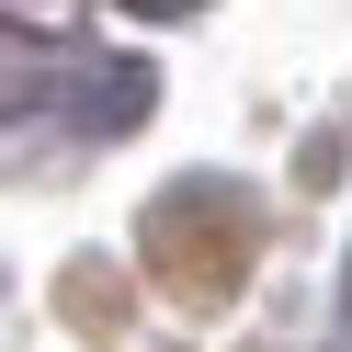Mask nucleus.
I'll use <instances>...</instances> for the list:
<instances>
[{
	"label": "nucleus",
	"instance_id": "obj_1",
	"mask_svg": "<svg viewBox=\"0 0 352 352\" xmlns=\"http://www.w3.org/2000/svg\"><path fill=\"white\" fill-rule=\"evenodd\" d=\"M148 261H160L170 296L216 307V296L239 284V261H250V205H239V193H216V182L160 193V205H148Z\"/></svg>",
	"mask_w": 352,
	"mask_h": 352
}]
</instances>
